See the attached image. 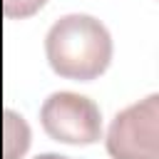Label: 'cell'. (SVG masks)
Segmentation results:
<instances>
[{
    "mask_svg": "<svg viewBox=\"0 0 159 159\" xmlns=\"http://www.w3.org/2000/svg\"><path fill=\"white\" fill-rule=\"evenodd\" d=\"M112 35L107 25L87 12H70L55 20L45 35V57L55 75L92 82L112 62Z\"/></svg>",
    "mask_w": 159,
    "mask_h": 159,
    "instance_id": "1",
    "label": "cell"
},
{
    "mask_svg": "<svg viewBox=\"0 0 159 159\" xmlns=\"http://www.w3.org/2000/svg\"><path fill=\"white\" fill-rule=\"evenodd\" d=\"M107 154L112 159H159V94L119 109L107 127Z\"/></svg>",
    "mask_w": 159,
    "mask_h": 159,
    "instance_id": "2",
    "label": "cell"
},
{
    "mask_svg": "<svg viewBox=\"0 0 159 159\" xmlns=\"http://www.w3.org/2000/svg\"><path fill=\"white\" fill-rule=\"evenodd\" d=\"M40 124L45 134L55 142L72 144V147H87L99 142L102 137V112L99 107L70 89L52 92L42 107H40Z\"/></svg>",
    "mask_w": 159,
    "mask_h": 159,
    "instance_id": "3",
    "label": "cell"
},
{
    "mask_svg": "<svg viewBox=\"0 0 159 159\" xmlns=\"http://www.w3.org/2000/svg\"><path fill=\"white\" fill-rule=\"evenodd\" d=\"M2 159H22L32 142V129L15 109L2 112Z\"/></svg>",
    "mask_w": 159,
    "mask_h": 159,
    "instance_id": "4",
    "label": "cell"
},
{
    "mask_svg": "<svg viewBox=\"0 0 159 159\" xmlns=\"http://www.w3.org/2000/svg\"><path fill=\"white\" fill-rule=\"evenodd\" d=\"M47 5V0H2V12L10 20H25L40 12Z\"/></svg>",
    "mask_w": 159,
    "mask_h": 159,
    "instance_id": "5",
    "label": "cell"
},
{
    "mask_svg": "<svg viewBox=\"0 0 159 159\" xmlns=\"http://www.w3.org/2000/svg\"><path fill=\"white\" fill-rule=\"evenodd\" d=\"M35 159H70V157H62V154H52V152H47V154H37Z\"/></svg>",
    "mask_w": 159,
    "mask_h": 159,
    "instance_id": "6",
    "label": "cell"
}]
</instances>
